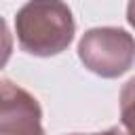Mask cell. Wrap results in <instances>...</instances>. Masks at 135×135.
I'll use <instances>...</instances> for the list:
<instances>
[{
	"mask_svg": "<svg viewBox=\"0 0 135 135\" xmlns=\"http://www.w3.org/2000/svg\"><path fill=\"white\" fill-rule=\"evenodd\" d=\"M15 32L25 53L51 57L70 46L76 23L63 0H27L15 17Z\"/></svg>",
	"mask_w": 135,
	"mask_h": 135,
	"instance_id": "cell-1",
	"label": "cell"
},
{
	"mask_svg": "<svg viewBox=\"0 0 135 135\" xmlns=\"http://www.w3.org/2000/svg\"><path fill=\"white\" fill-rule=\"evenodd\" d=\"M78 57L93 74L116 78L135 61V38L120 27H93L80 38Z\"/></svg>",
	"mask_w": 135,
	"mask_h": 135,
	"instance_id": "cell-2",
	"label": "cell"
},
{
	"mask_svg": "<svg viewBox=\"0 0 135 135\" xmlns=\"http://www.w3.org/2000/svg\"><path fill=\"white\" fill-rule=\"evenodd\" d=\"M0 135H44L38 99L11 80H2Z\"/></svg>",
	"mask_w": 135,
	"mask_h": 135,
	"instance_id": "cell-3",
	"label": "cell"
},
{
	"mask_svg": "<svg viewBox=\"0 0 135 135\" xmlns=\"http://www.w3.org/2000/svg\"><path fill=\"white\" fill-rule=\"evenodd\" d=\"M120 122L127 135H135V78H131L120 91Z\"/></svg>",
	"mask_w": 135,
	"mask_h": 135,
	"instance_id": "cell-4",
	"label": "cell"
},
{
	"mask_svg": "<svg viewBox=\"0 0 135 135\" xmlns=\"http://www.w3.org/2000/svg\"><path fill=\"white\" fill-rule=\"evenodd\" d=\"M127 21L131 23V27H135V0H129V6H127Z\"/></svg>",
	"mask_w": 135,
	"mask_h": 135,
	"instance_id": "cell-5",
	"label": "cell"
},
{
	"mask_svg": "<svg viewBox=\"0 0 135 135\" xmlns=\"http://www.w3.org/2000/svg\"><path fill=\"white\" fill-rule=\"evenodd\" d=\"M78 135V133H76ZM91 135H124L120 129H110V131H103V133H91Z\"/></svg>",
	"mask_w": 135,
	"mask_h": 135,
	"instance_id": "cell-6",
	"label": "cell"
}]
</instances>
